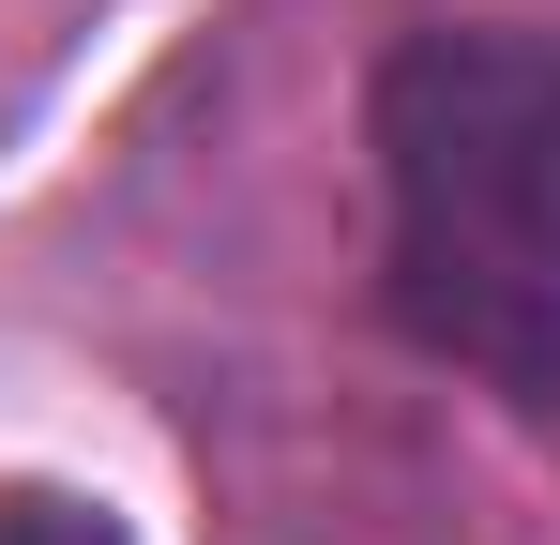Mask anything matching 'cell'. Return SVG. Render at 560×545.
Here are the masks:
<instances>
[{
  "mask_svg": "<svg viewBox=\"0 0 560 545\" xmlns=\"http://www.w3.org/2000/svg\"><path fill=\"white\" fill-rule=\"evenodd\" d=\"M378 288L409 349L560 409V31H409L378 61Z\"/></svg>",
  "mask_w": 560,
  "mask_h": 545,
  "instance_id": "6da1fadb",
  "label": "cell"
},
{
  "mask_svg": "<svg viewBox=\"0 0 560 545\" xmlns=\"http://www.w3.org/2000/svg\"><path fill=\"white\" fill-rule=\"evenodd\" d=\"M0 545H121V515L77 485H0Z\"/></svg>",
  "mask_w": 560,
  "mask_h": 545,
  "instance_id": "7a4b0ae2",
  "label": "cell"
}]
</instances>
